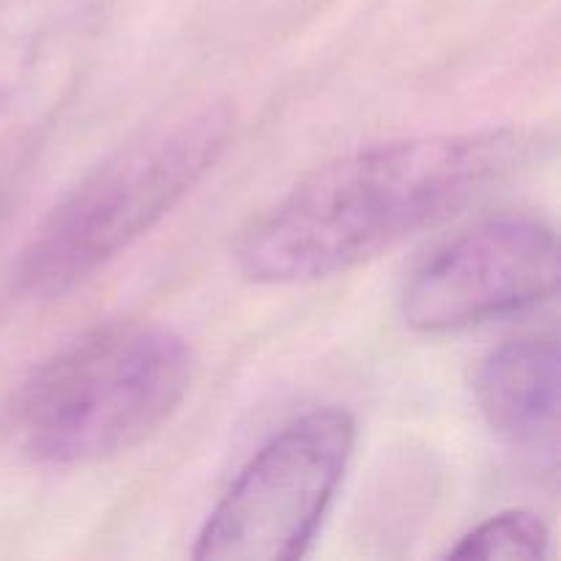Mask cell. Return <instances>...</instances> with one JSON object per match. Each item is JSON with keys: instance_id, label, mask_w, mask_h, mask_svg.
<instances>
[{"instance_id": "cell-1", "label": "cell", "mask_w": 561, "mask_h": 561, "mask_svg": "<svg viewBox=\"0 0 561 561\" xmlns=\"http://www.w3.org/2000/svg\"><path fill=\"white\" fill-rule=\"evenodd\" d=\"M531 151L526 131L488 129L383 142L334 159L247 228L241 272L268 285L348 272L482 201Z\"/></svg>"}, {"instance_id": "cell-2", "label": "cell", "mask_w": 561, "mask_h": 561, "mask_svg": "<svg viewBox=\"0 0 561 561\" xmlns=\"http://www.w3.org/2000/svg\"><path fill=\"white\" fill-rule=\"evenodd\" d=\"M190 383L192 351L173 329L104 323L31 373L16 394L14 433L42 463L113 458L153 436Z\"/></svg>"}, {"instance_id": "cell-3", "label": "cell", "mask_w": 561, "mask_h": 561, "mask_svg": "<svg viewBox=\"0 0 561 561\" xmlns=\"http://www.w3.org/2000/svg\"><path fill=\"white\" fill-rule=\"evenodd\" d=\"M230 135V110L206 107L121 148L44 219L20 261L22 288L42 299L77 288L179 206Z\"/></svg>"}, {"instance_id": "cell-4", "label": "cell", "mask_w": 561, "mask_h": 561, "mask_svg": "<svg viewBox=\"0 0 561 561\" xmlns=\"http://www.w3.org/2000/svg\"><path fill=\"white\" fill-rule=\"evenodd\" d=\"M356 447V420L323 405L274 433L208 513L192 557L294 561L321 531Z\"/></svg>"}, {"instance_id": "cell-5", "label": "cell", "mask_w": 561, "mask_h": 561, "mask_svg": "<svg viewBox=\"0 0 561 561\" xmlns=\"http://www.w3.org/2000/svg\"><path fill=\"white\" fill-rule=\"evenodd\" d=\"M559 241L551 225L510 214L480 222L414 268L400 312L425 334L458 332L551 299Z\"/></svg>"}, {"instance_id": "cell-6", "label": "cell", "mask_w": 561, "mask_h": 561, "mask_svg": "<svg viewBox=\"0 0 561 561\" xmlns=\"http://www.w3.org/2000/svg\"><path fill=\"white\" fill-rule=\"evenodd\" d=\"M474 398L488 427L526 449H557L559 343L548 337L513 340L477 370Z\"/></svg>"}, {"instance_id": "cell-7", "label": "cell", "mask_w": 561, "mask_h": 561, "mask_svg": "<svg viewBox=\"0 0 561 561\" xmlns=\"http://www.w3.org/2000/svg\"><path fill=\"white\" fill-rule=\"evenodd\" d=\"M551 529L529 510H510L474 526L449 548V559H546Z\"/></svg>"}]
</instances>
